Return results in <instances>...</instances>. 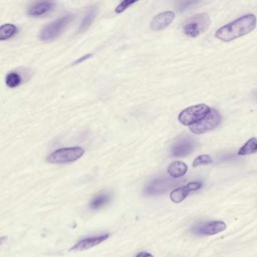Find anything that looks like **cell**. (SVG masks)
<instances>
[{
	"instance_id": "17",
	"label": "cell",
	"mask_w": 257,
	"mask_h": 257,
	"mask_svg": "<svg viewBox=\"0 0 257 257\" xmlns=\"http://www.w3.org/2000/svg\"><path fill=\"white\" fill-rule=\"evenodd\" d=\"M257 152V139L251 138L238 151L239 156H246Z\"/></svg>"
},
{
	"instance_id": "5",
	"label": "cell",
	"mask_w": 257,
	"mask_h": 257,
	"mask_svg": "<svg viewBox=\"0 0 257 257\" xmlns=\"http://www.w3.org/2000/svg\"><path fill=\"white\" fill-rule=\"evenodd\" d=\"M210 112V107L205 104L191 106L180 112L179 121L183 125L191 126L201 121Z\"/></svg>"
},
{
	"instance_id": "16",
	"label": "cell",
	"mask_w": 257,
	"mask_h": 257,
	"mask_svg": "<svg viewBox=\"0 0 257 257\" xmlns=\"http://www.w3.org/2000/svg\"><path fill=\"white\" fill-rule=\"evenodd\" d=\"M110 201V195L108 194L103 193L97 195L90 203V207L92 210H98Z\"/></svg>"
},
{
	"instance_id": "15",
	"label": "cell",
	"mask_w": 257,
	"mask_h": 257,
	"mask_svg": "<svg viewBox=\"0 0 257 257\" xmlns=\"http://www.w3.org/2000/svg\"><path fill=\"white\" fill-rule=\"evenodd\" d=\"M18 32V28L16 25H12V24H6L2 25L0 28V40L4 41V40H9L14 37Z\"/></svg>"
},
{
	"instance_id": "13",
	"label": "cell",
	"mask_w": 257,
	"mask_h": 257,
	"mask_svg": "<svg viewBox=\"0 0 257 257\" xmlns=\"http://www.w3.org/2000/svg\"><path fill=\"white\" fill-rule=\"evenodd\" d=\"M188 167L182 162H174L169 165L168 168V174L174 178H180L187 172Z\"/></svg>"
},
{
	"instance_id": "9",
	"label": "cell",
	"mask_w": 257,
	"mask_h": 257,
	"mask_svg": "<svg viewBox=\"0 0 257 257\" xmlns=\"http://www.w3.org/2000/svg\"><path fill=\"white\" fill-rule=\"evenodd\" d=\"M226 225L225 222L221 221H212L194 227L192 231L200 235H213L224 231Z\"/></svg>"
},
{
	"instance_id": "8",
	"label": "cell",
	"mask_w": 257,
	"mask_h": 257,
	"mask_svg": "<svg viewBox=\"0 0 257 257\" xmlns=\"http://www.w3.org/2000/svg\"><path fill=\"white\" fill-rule=\"evenodd\" d=\"M196 147L195 141L190 138L179 140L171 149V154L174 157H186L193 152Z\"/></svg>"
},
{
	"instance_id": "23",
	"label": "cell",
	"mask_w": 257,
	"mask_h": 257,
	"mask_svg": "<svg viewBox=\"0 0 257 257\" xmlns=\"http://www.w3.org/2000/svg\"><path fill=\"white\" fill-rule=\"evenodd\" d=\"M91 56H92L91 54H87V55H85L84 56H82V58L78 59L77 61H75L74 64H73L75 65V64H80V63L83 62L84 61H86L88 58H91Z\"/></svg>"
},
{
	"instance_id": "21",
	"label": "cell",
	"mask_w": 257,
	"mask_h": 257,
	"mask_svg": "<svg viewBox=\"0 0 257 257\" xmlns=\"http://www.w3.org/2000/svg\"><path fill=\"white\" fill-rule=\"evenodd\" d=\"M138 2L136 0L133 1V0H124L123 2H121L118 7H116V9L115 10V13L117 14H121L122 13L124 10H127L131 5H133L135 3Z\"/></svg>"
},
{
	"instance_id": "7",
	"label": "cell",
	"mask_w": 257,
	"mask_h": 257,
	"mask_svg": "<svg viewBox=\"0 0 257 257\" xmlns=\"http://www.w3.org/2000/svg\"><path fill=\"white\" fill-rule=\"evenodd\" d=\"M180 182L174 179L160 178L153 180L146 188L147 195H159L169 191L180 184Z\"/></svg>"
},
{
	"instance_id": "12",
	"label": "cell",
	"mask_w": 257,
	"mask_h": 257,
	"mask_svg": "<svg viewBox=\"0 0 257 257\" xmlns=\"http://www.w3.org/2000/svg\"><path fill=\"white\" fill-rule=\"evenodd\" d=\"M54 7L55 5L52 3L47 2V1L37 2L30 7L28 13L31 17H40L50 13L53 10Z\"/></svg>"
},
{
	"instance_id": "20",
	"label": "cell",
	"mask_w": 257,
	"mask_h": 257,
	"mask_svg": "<svg viewBox=\"0 0 257 257\" xmlns=\"http://www.w3.org/2000/svg\"><path fill=\"white\" fill-rule=\"evenodd\" d=\"M213 162L211 158L207 155L199 156L193 162V167H198L201 165H210Z\"/></svg>"
},
{
	"instance_id": "10",
	"label": "cell",
	"mask_w": 257,
	"mask_h": 257,
	"mask_svg": "<svg viewBox=\"0 0 257 257\" xmlns=\"http://www.w3.org/2000/svg\"><path fill=\"white\" fill-rule=\"evenodd\" d=\"M175 18V14L173 12L168 11L160 13L155 16L151 22L150 28L153 31H159L169 26Z\"/></svg>"
},
{
	"instance_id": "14",
	"label": "cell",
	"mask_w": 257,
	"mask_h": 257,
	"mask_svg": "<svg viewBox=\"0 0 257 257\" xmlns=\"http://www.w3.org/2000/svg\"><path fill=\"white\" fill-rule=\"evenodd\" d=\"M191 190L189 189L188 185L187 186H181V187L177 188V189L173 190L171 195H170V198H171L173 202L177 204V203L182 202L188 196Z\"/></svg>"
},
{
	"instance_id": "19",
	"label": "cell",
	"mask_w": 257,
	"mask_h": 257,
	"mask_svg": "<svg viewBox=\"0 0 257 257\" xmlns=\"http://www.w3.org/2000/svg\"><path fill=\"white\" fill-rule=\"evenodd\" d=\"M7 86L11 88H16L22 83V76L16 73H10L7 75L6 79Z\"/></svg>"
},
{
	"instance_id": "3",
	"label": "cell",
	"mask_w": 257,
	"mask_h": 257,
	"mask_svg": "<svg viewBox=\"0 0 257 257\" xmlns=\"http://www.w3.org/2000/svg\"><path fill=\"white\" fill-rule=\"evenodd\" d=\"M210 20L206 13H198L187 19L183 31L188 37L195 38L205 32L210 26Z\"/></svg>"
},
{
	"instance_id": "6",
	"label": "cell",
	"mask_w": 257,
	"mask_h": 257,
	"mask_svg": "<svg viewBox=\"0 0 257 257\" xmlns=\"http://www.w3.org/2000/svg\"><path fill=\"white\" fill-rule=\"evenodd\" d=\"M221 121V116L216 109H210V112L203 119L190 126V131L196 135L205 133L214 129Z\"/></svg>"
},
{
	"instance_id": "2",
	"label": "cell",
	"mask_w": 257,
	"mask_h": 257,
	"mask_svg": "<svg viewBox=\"0 0 257 257\" xmlns=\"http://www.w3.org/2000/svg\"><path fill=\"white\" fill-rule=\"evenodd\" d=\"M73 19L74 16L68 14L49 24L40 32V40L43 42H52L56 40L64 32V30L70 25Z\"/></svg>"
},
{
	"instance_id": "24",
	"label": "cell",
	"mask_w": 257,
	"mask_h": 257,
	"mask_svg": "<svg viewBox=\"0 0 257 257\" xmlns=\"http://www.w3.org/2000/svg\"><path fill=\"white\" fill-rule=\"evenodd\" d=\"M136 257H154L153 256L152 254L149 253V252H145V251H144V252H140L139 254H138L137 255Z\"/></svg>"
},
{
	"instance_id": "1",
	"label": "cell",
	"mask_w": 257,
	"mask_h": 257,
	"mask_svg": "<svg viewBox=\"0 0 257 257\" xmlns=\"http://www.w3.org/2000/svg\"><path fill=\"white\" fill-rule=\"evenodd\" d=\"M256 23V18L254 15H246L219 28L215 37L222 41L230 42L252 32Z\"/></svg>"
},
{
	"instance_id": "18",
	"label": "cell",
	"mask_w": 257,
	"mask_h": 257,
	"mask_svg": "<svg viewBox=\"0 0 257 257\" xmlns=\"http://www.w3.org/2000/svg\"><path fill=\"white\" fill-rule=\"evenodd\" d=\"M96 17V10L95 8L90 9L89 11L87 13L86 16L82 20V23H81L80 27H79V32H84V31L88 30L90 28L91 25H92L93 22L94 21V19Z\"/></svg>"
},
{
	"instance_id": "25",
	"label": "cell",
	"mask_w": 257,
	"mask_h": 257,
	"mask_svg": "<svg viewBox=\"0 0 257 257\" xmlns=\"http://www.w3.org/2000/svg\"><path fill=\"white\" fill-rule=\"evenodd\" d=\"M255 98H256V100H257V92L255 93Z\"/></svg>"
},
{
	"instance_id": "11",
	"label": "cell",
	"mask_w": 257,
	"mask_h": 257,
	"mask_svg": "<svg viewBox=\"0 0 257 257\" xmlns=\"http://www.w3.org/2000/svg\"><path fill=\"white\" fill-rule=\"evenodd\" d=\"M109 234H106L103 235L96 236V237H88V238L83 239L78 242L75 244L73 247L70 249L71 251H82L86 250L90 248L94 247L97 245L100 244L102 242L109 238Z\"/></svg>"
},
{
	"instance_id": "4",
	"label": "cell",
	"mask_w": 257,
	"mask_h": 257,
	"mask_svg": "<svg viewBox=\"0 0 257 257\" xmlns=\"http://www.w3.org/2000/svg\"><path fill=\"white\" fill-rule=\"evenodd\" d=\"M85 153V150L79 147L59 149L51 153L47 161L52 164H65L75 162L80 159Z\"/></svg>"
},
{
	"instance_id": "22",
	"label": "cell",
	"mask_w": 257,
	"mask_h": 257,
	"mask_svg": "<svg viewBox=\"0 0 257 257\" xmlns=\"http://www.w3.org/2000/svg\"><path fill=\"white\" fill-rule=\"evenodd\" d=\"M188 186H189L191 192H193V191L198 190V189H201L202 184H201V183H199V182H192V183H189Z\"/></svg>"
}]
</instances>
